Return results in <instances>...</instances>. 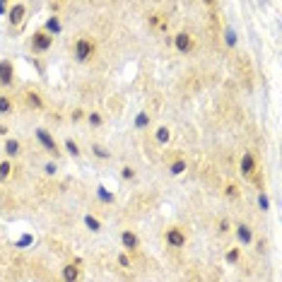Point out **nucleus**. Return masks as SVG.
<instances>
[{
	"mask_svg": "<svg viewBox=\"0 0 282 282\" xmlns=\"http://www.w3.org/2000/svg\"><path fill=\"white\" fill-rule=\"evenodd\" d=\"M239 171H241V176H246V179H251L256 174V154L254 152H244V154H241V159H239Z\"/></svg>",
	"mask_w": 282,
	"mask_h": 282,
	"instance_id": "9",
	"label": "nucleus"
},
{
	"mask_svg": "<svg viewBox=\"0 0 282 282\" xmlns=\"http://www.w3.org/2000/svg\"><path fill=\"white\" fill-rule=\"evenodd\" d=\"M118 265H121V268H130V256L118 254Z\"/></svg>",
	"mask_w": 282,
	"mask_h": 282,
	"instance_id": "32",
	"label": "nucleus"
},
{
	"mask_svg": "<svg viewBox=\"0 0 282 282\" xmlns=\"http://www.w3.org/2000/svg\"><path fill=\"white\" fill-rule=\"evenodd\" d=\"M231 229H234V225H231L227 217H220V220H217V234H222V236H225V234H229Z\"/></svg>",
	"mask_w": 282,
	"mask_h": 282,
	"instance_id": "27",
	"label": "nucleus"
},
{
	"mask_svg": "<svg viewBox=\"0 0 282 282\" xmlns=\"http://www.w3.org/2000/svg\"><path fill=\"white\" fill-rule=\"evenodd\" d=\"M82 220H85V227H87V229H89V231H94V234H99V231L104 229V227H102V222H99L94 215H89V212H87Z\"/></svg>",
	"mask_w": 282,
	"mask_h": 282,
	"instance_id": "21",
	"label": "nucleus"
},
{
	"mask_svg": "<svg viewBox=\"0 0 282 282\" xmlns=\"http://www.w3.org/2000/svg\"><path fill=\"white\" fill-rule=\"evenodd\" d=\"M89 152H92V157H97V159H102V162H109V159H111V150L104 147V145H99V142H92V145H89Z\"/></svg>",
	"mask_w": 282,
	"mask_h": 282,
	"instance_id": "15",
	"label": "nucleus"
},
{
	"mask_svg": "<svg viewBox=\"0 0 282 282\" xmlns=\"http://www.w3.org/2000/svg\"><path fill=\"white\" fill-rule=\"evenodd\" d=\"M12 176V162L10 159H2L0 162V181H7Z\"/></svg>",
	"mask_w": 282,
	"mask_h": 282,
	"instance_id": "26",
	"label": "nucleus"
},
{
	"mask_svg": "<svg viewBox=\"0 0 282 282\" xmlns=\"http://www.w3.org/2000/svg\"><path fill=\"white\" fill-rule=\"evenodd\" d=\"M44 174H46V176H56V174H58V164H56V162H46V164H44Z\"/></svg>",
	"mask_w": 282,
	"mask_h": 282,
	"instance_id": "31",
	"label": "nucleus"
},
{
	"mask_svg": "<svg viewBox=\"0 0 282 282\" xmlns=\"http://www.w3.org/2000/svg\"><path fill=\"white\" fill-rule=\"evenodd\" d=\"M150 123H152V116L147 111H138L135 113V121H133V128H135V130H147Z\"/></svg>",
	"mask_w": 282,
	"mask_h": 282,
	"instance_id": "16",
	"label": "nucleus"
},
{
	"mask_svg": "<svg viewBox=\"0 0 282 282\" xmlns=\"http://www.w3.org/2000/svg\"><path fill=\"white\" fill-rule=\"evenodd\" d=\"M225 196H227V198H239V196H241V188H239L236 183H227Z\"/></svg>",
	"mask_w": 282,
	"mask_h": 282,
	"instance_id": "29",
	"label": "nucleus"
},
{
	"mask_svg": "<svg viewBox=\"0 0 282 282\" xmlns=\"http://www.w3.org/2000/svg\"><path fill=\"white\" fill-rule=\"evenodd\" d=\"M7 10H10V2H2V0H0V15L7 17Z\"/></svg>",
	"mask_w": 282,
	"mask_h": 282,
	"instance_id": "35",
	"label": "nucleus"
},
{
	"mask_svg": "<svg viewBox=\"0 0 282 282\" xmlns=\"http://www.w3.org/2000/svg\"><path fill=\"white\" fill-rule=\"evenodd\" d=\"M2 152H5V159H17L22 154V142L17 140V138H5Z\"/></svg>",
	"mask_w": 282,
	"mask_h": 282,
	"instance_id": "11",
	"label": "nucleus"
},
{
	"mask_svg": "<svg viewBox=\"0 0 282 282\" xmlns=\"http://www.w3.org/2000/svg\"><path fill=\"white\" fill-rule=\"evenodd\" d=\"M94 53H97L94 39L87 36V34L77 36V41H75V46H73V56H75V60H77V63H89V60L94 58Z\"/></svg>",
	"mask_w": 282,
	"mask_h": 282,
	"instance_id": "1",
	"label": "nucleus"
},
{
	"mask_svg": "<svg viewBox=\"0 0 282 282\" xmlns=\"http://www.w3.org/2000/svg\"><path fill=\"white\" fill-rule=\"evenodd\" d=\"M31 241H34V236H31V234H25V236L17 241V246H27V244H31Z\"/></svg>",
	"mask_w": 282,
	"mask_h": 282,
	"instance_id": "34",
	"label": "nucleus"
},
{
	"mask_svg": "<svg viewBox=\"0 0 282 282\" xmlns=\"http://www.w3.org/2000/svg\"><path fill=\"white\" fill-rule=\"evenodd\" d=\"M60 275H63V282H77L80 280V265L77 263H65Z\"/></svg>",
	"mask_w": 282,
	"mask_h": 282,
	"instance_id": "13",
	"label": "nucleus"
},
{
	"mask_svg": "<svg viewBox=\"0 0 282 282\" xmlns=\"http://www.w3.org/2000/svg\"><path fill=\"white\" fill-rule=\"evenodd\" d=\"M121 246H123L126 254H130V251L140 249V236H138L133 229H123V231H121Z\"/></svg>",
	"mask_w": 282,
	"mask_h": 282,
	"instance_id": "8",
	"label": "nucleus"
},
{
	"mask_svg": "<svg viewBox=\"0 0 282 282\" xmlns=\"http://www.w3.org/2000/svg\"><path fill=\"white\" fill-rule=\"evenodd\" d=\"M25 17H27V5L25 2H12L10 10H7V22L12 27H17V25L25 22Z\"/></svg>",
	"mask_w": 282,
	"mask_h": 282,
	"instance_id": "7",
	"label": "nucleus"
},
{
	"mask_svg": "<svg viewBox=\"0 0 282 282\" xmlns=\"http://www.w3.org/2000/svg\"><path fill=\"white\" fill-rule=\"evenodd\" d=\"M44 31H46L49 36H53V39H56L58 34L63 31V22H60V17H58V15H51V17L44 22Z\"/></svg>",
	"mask_w": 282,
	"mask_h": 282,
	"instance_id": "14",
	"label": "nucleus"
},
{
	"mask_svg": "<svg viewBox=\"0 0 282 282\" xmlns=\"http://www.w3.org/2000/svg\"><path fill=\"white\" fill-rule=\"evenodd\" d=\"M63 150H65L70 157H80V154H82V152H80V145L73 140V138H65V140H63Z\"/></svg>",
	"mask_w": 282,
	"mask_h": 282,
	"instance_id": "19",
	"label": "nucleus"
},
{
	"mask_svg": "<svg viewBox=\"0 0 282 282\" xmlns=\"http://www.w3.org/2000/svg\"><path fill=\"white\" fill-rule=\"evenodd\" d=\"M85 118V111L82 109H73V113H70V121L73 123H77V121H82Z\"/></svg>",
	"mask_w": 282,
	"mask_h": 282,
	"instance_id": "33",
	"label": "nucleus"
},
{
	"mask_svg": "<svg viewBox=\"0 0 282 282\" xmlns=\"http://www.w3.org/2000/svg\"><path fill=\"white\" fill-rule=\"evenodd\" d=\"M186 169H188V162H186V159H174V162L169 164V174H171V176H181Z\"/></svg>",
	"mask_w": 282,
	"mask_h": 282,
	"instance_id": "20",
	"label": "nucleus"
},
{
	"mask_svg": "<svg viewBox=\"0 0 282 282\" xmlns=\"http://www.w3.org/2000/svg\"><path fill=\"white\" fill-rule=\"evenodd\" d=\"M94 193H97V198H99L104 205H111L113 200H116V196H113V193L109 191V188H106V186H102V183L97 186V191H94Z\"/></svg>",
	"mask_w": 282,
	"mask_h": 282,
	"instance_id": "17",
	"label": "nucleus"
},
{
	"mask_svg": "<svg viewBox=\"0 0 282 282\" xmlns=\"http://www.w3.org/2000/svg\"><path fill=\"white\" fill-rule=\"evenodd\" d=\"M15 111V106H12V102H10V97H5V94H0V116H10V113Z\"/></svg>",
	"mask_w": 282,
	"mask_h": 282,
	"instance_id": "23",
	"label": "nucleus"
},
{
	"mask_svg": "<svg viewBox=\"0 0 282 282\" xmlns=\"http://www.w3.org/2000/svg\"><path fill=\"white\" fill-rule=\"evenodd\" d=\"M34 135H36L39 145H41V147H44L51 157H60V154H63V152H60V145H58L56 138H53L46 128H36V130H34Z\"/></svg>",
	"mask_w": 282,
	"mask_h": 282,
	"instance_id": "3",
	"label": "nucleus"
},
{
	"mask_svg": "<svg viewBox=\"0 0 282 282\" xmlns=\"http://www.w3.org/2000/svg\"><path fill=\"white\" fill-rule=\"evenodd\" d=\"M25 99H27V106L29 109H34V111H41L46 104H44V97H41V92H36V89H29L27 94H25Z\"/></svg>",
	"mask_w": 282,
	"mask_h": 282,
	"instance_id": "12",
	"label": "nucleus"
},
{
	"mask_svg": "<svg viewBox=\"0 0 282 282\" xmlns=\"http://www.w3.org/2000/svg\"><path fill=\"white\" fill-rule=\"evenodd\" d=\"M164 241H167L169 249H183L186 241H188V234H186L181 227H169V229L164 231Z\"/></svg>",
	"mask_w": 282,
	"mask_h": 282,
	"instance_id": "4",
	"label": "nucleus"
},
{
	"mask_svg": "<svg viewBox=\"0 0 282 282\" xmlns=\"http://www.w3.org/2000/svg\"><path fill=\"white\" fill-rule=\"evenodd\" d=\"M154 140L159 142V145H169V140H171V130L167 128V126H159V128L154 130Z\"/></svg>",
	"mask_w": 282,
	"mask_h": 282,
	"instance_id": "18",
	"label": "nucleus"
},
{
	"mask_svg": "<svg viewBox=\"0 0 282 282\" xmlns=\"http://www.w3.org/2000/svg\"><path fill=\"white\" fill-rule=\"evenodd\" d=\"M15 85V63L12 60H7V58H2L0 60V87H12Z\"/></svg>",
	"mask_w": 282,
	"mask_h": 282,
	"instance_id": "6",
	"label": "nucleus"
},
{
	"mask_svg": "<svg viewBox=\"0 0 282 282\" xmlns=\"http://www.w3.org/2000/svg\"><path fill=\"white\" fill-rule=\"evenodd\" d=\"M256 203H258V210H260V212H268V210H270V198H268L265 191H260V193H258Z\"/></svg>",
	"mask_w": 282,
	"mask_h": 282,
	"instance_id": "24",
	"label": "nucleus"
},
{
	"mask_svg": "<svg viewBox=\"0 0 282 282\" xmlns=\"http://www.w3.org/2000/svg\"><path fill=\"white\" fill-rule=\"evenodd\" d=\"M121 179H123V181H133V179H135V169H133V167H123V169H121Z\"/></svg>",
	"mask_w": 282,
	"mask_h": 282,
	"instance_id": "30",
	"label": "nucleus"
},
{
	"mask_svg": "<svg viewBox=\"0 0 282 282\" xmlns=\"http://www.w3.org/2000/svg\"><path fill=\"white\" fill-rule=\"evenodd\" d=\"M234 234H236V239H239V244H241V246H251V244L256 241L254 229H251L249 225H244V222L234 227Z\"/></svg>",
	"mask_w": 282,
	"mask_h": 282,
	"instance_id": "10",
	"label": "nucleus"
},
{
	"mask_svg": "<svg viewBox=\"0 0 282 282\" xmlns=\"http://www.w3.org/2000/svg\"><path fill=\"white\" fill-rule=\"evenodd\" d=\"M171 46L181 53V56H188L191 51H193V46H196V41H193V36L188 34V31H179L174 39H171Z\"/></svg>",
	"mask_w": 282,
	"mask_h": 282,
	"instance_id": "5",
	"label": "nucleus"
},
{
	"mask_svg": "<svg viewBox=\"0 0 282 282\" xmlns=\"http://www.w3.org/2000/svg\"><path fill=\"white\" fill-rule=\"evenodd\" d=\"M225 260L227 263H231V265L239 263V260H241V249H239V246H231V249L225 254Z\"/></svg>",
	"mask_w": 282,
	"mask_h": 282,
	"instance_id": "25",
	"label": "nucleus"
},
{
	"mask_svg": "<svg viewBox=\"0 0 282 282\" xmlns=\"http://www.w3.org/2000/svg\"><path fill=\"white\" fill-rule=\"evenodd\" d=\"M10 130H7V126H0V135H7Z\"/></svg>",
	"mask_w": 282,
	"mask_h": 282,
	"instance_id": "37",
	"label": "nucleus"
},
{
	"mask_svg": "<svg viewBox=\"0 0 282 282\" xmlns=\"http://www.w3.org/2000/svg\"><path fill=\"white\" fill-rule=\"evenodd\" d=\"M236 41H239V39H236V31H234L231 27H227L225 29V44L229 46V49H234V46H236Z\"/></svg>",
	"mask_w": 282,
	"mask_h": 282,
	"instance_id": "28",
	"label": "nucleus"
},
{
	"mask_svg": "<svg viewBox=\"0 0 282 282\" xmlns=\"http://www.w3.org/2000/svg\"><path fill=\"white\" fill-rule=\"evenodd\" d=\"M51 46H53V36H49L44 29H36L29 39L31 53H46V51H51Z\"/></svg>",
	"mask_w": 282,
	"mask_h": 282,
	"instance_id": "2",
	"label": "nucleus"
},
{
	"mask_svg": "<svg viewBox=\"0 0 282 282\" xmlns=\"http://www.w3.org/2000/svg\"><path fill=\"white\" fill-rule=\"evenodd\" d=\"M258 251L265 254V251H268V244H265V241H258Z\"/></svg>",
	"mask_w": 282,
	"mask_h": 282,
	"instance_id": "36",
	"label": "nucleus"
},
{
	"mask_svg": "<svg viewBox=\"0 0 282 282\" xmlns=\"http://www.w3.org/2000/svg\"><path fill=\"white\" fill-rule=\"evenodd\" d=\"M85 118L92 128H102V126H104V116H102V111H89V113H85Z\"/></svg>",
	"mask_w": 282,
	"mask_h": 282,
	"instance_id": "22",
	"label": "nucleus"
}]
</instances>
